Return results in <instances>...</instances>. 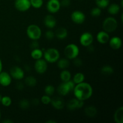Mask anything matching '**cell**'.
<instances>
[{
  "instance_id": "6da1fadb",
  "label": "cell",
  "mask_w": 123,
  "mask_h": 123,
  "mask_svg": "<svg viewBox=\"0 0 123 123\" xmlns=\"http://www.w3.org/2000/svg\"><path fill=\"white\" fill-rule=\"evenodd\" d=\"M73 91L75 98L82 101H85L91 98L93 93L92 86L85 82L76 84Z\"/></svg>"
},
{
  "instance_id": "7a4b0ae2",
  "label": "cell",
  "mask_w": 123,
  "mask_h": 123,
  "mask_svg": "<svg viewBox=\"0 0 123 123\" xmlns=\"http://www.w3.org/2000/svg\"><path fill=\"white\" fill-rule=\"evenodd\" d=\"M43 56L47 62L55 63L60 58V54L58 50L55 48H49L44 51Z\"/></svg>"
},
{
  "instance_id": "3957f363",
  "label": "cell",
  "mask_w": 123,
  "mask_h": 123,
  "mask_svg": "<svg viewBox=\"0 0 123 123\" xmlns=\"http://www.w3.org/2000/svg\"><path fill=\"white\" fill-rule=\"evenodd\" d=\"M26 34L31 40H38L42 36V30L38 25L31 24L26 28Z\"/></svg>"
},
{
  "instance_id": "277c9868",
  "label": "cell",
  "mask_w": 123,
  "mask_h": 123,
  "mask_svg": "<svg viewBox=\"0 0 123 123\" xmlns=\"http://www.w3.org/2000/svg\"><path fill=\"white\" fill-rule=\"evenodd\" d=\"M118 27V22L116 19L113 17H108L103 20L102 28L103 31L108 33H111L117 30Z\"/></svg>"
},
{
  "instance_id": "5b68a950",
  "label": "cell",
  "mask_w": 123,
  "mask_h": 123,
  "mask_svg": "<svg viewBox=\"0 0 123 123\" xmlns=\"http://www.w3.org/2000/svg\"><path fill=\"white\" fill-rule=\"evenodd\" d=\"M75 84L73 80H68L67 82H62L59 85L57 88V92L61 96H67L70 91H73Z\"/></svg>"
},
{
  "instance_id": "8992f818",
  "label": "cell",
  "mask_w": 123,
  "mask_h": 123,
  "mask_svg": "<svg viewBox=\"0 0 123 123\" xmlns=\"http://www.w3.org/2000/svg\"><path fill=\"white\" fill-rule=\"evenodd\" d=\"M64 52L66 58L68 60H73L79 55V48L76 44L71 43L66 46Z\"/></svg>"
},
{
  "instance_id": "52a82bcc",
  "label": "cell",
  "mask_w": 123,
  "mask_h": 123,
  "mask_svg": "<svg viewBox=\"0 0 123 123\" xmlns=\"http://www.w3.org/2000/svg\"><path fill=\"white\" fill-rule=\"evenodd\" d=\"M34 69L38 74H44L48 70V62L44 59L36 60L34 63Z\"/></svg>"
},
{
  "instance_id": "ba28073f",
  "label": "cell",
  "mask_w": 123,
  "mask_h": 123,
  "mask_svg": "<svg viewBox=\"0 0 123 123\" xmlns=\"http://www.w3.org/2000/svg\"><path fill=\"white\" fill-rule=\"evenodd\" d=\"M31 7L30 0H15L14 1V7L19 12H26Z\"/></svg>"
},
{
  "instance_id": "9c48e42d",
  "label": "cell",
  "mask_w": 123,
  "mask_h": 123,
  "mask_svg": "<svg viewBox=\"0 0 123 123\" xmlns=\"http://www.w3.org/2000/svg\"><path fill=\"white\" fill-rule=\"evenodd\" d=\"M94 37L92 34L89 32H85L81 34L79 38L80 44L84 47H87L92 44Z\"/></svg>"
},
{
  "instance_id": "30bf717a",
  "label": "cell",
  "mask_w": 123,
  "mask_h": 123,
  "mask_svg": "<svg viewBox=\"0 0 123 123\" xmlns=\"http://www.w3.org/2000/svg\"><path fill=\"white\" fill-rule=\"evenodd\" d=\"M10 74L12 78L16 80H21L24 78L25 73L22 68L19 66H13L10 70Z\"/></svg>"
},
{
  "instance_id": "8fae6325",
  "label": "cell",
  "mask_w": 123,
  "mask_h": 123,
  "mask_svg": "<svg viewBox=\"0 0 123 123\" xmlns=\"http://www.w3.org/2000/svg\"><path fill=\"white\" fill-rule=\"evenodd\" d=\"M84 105V101L80 100L76 98H72L67 103V108L69 111H74L80 109Z\"/></svg>"
},
{
  "instance_id": "7c38bea8",
  "label": "cell",
  "mask_w": 123,
  "mask_h": 123,
  "mask_svg": "<svg viewBox=\"0 0 123 123\" xmlns=\"http://www.w3.org/2000/svg\"><path fill=\"white\" fill-rule=\"evenodd\" d=\"M46 8L50 13H56L61 8V4L59 0H49L47 2Z\"/></svg>"
},
{
  "instance_id": "4fadbf2b",
  "label": "cell",
  "mask_w": 123,
  "mask_h": 123,
  "mask_svg": "<svg viewBox=\"0 0 123 123\" xmlns=\"http://www.w3.org/2000/svg\"><path fill=\"white\" fill-rule=\"evenodd\" d=\"M85 14L81 11H74L71 14V19L76 24H83L85 22Z\"/></svg>"
},
{
  "instance_id": "5bb4252c",
  "label": "cell",
  "mask_w": 123,
  "mask_h": 123,
  "mask_svg": "<svg viewBox=\"0 0 123 123\" xmlns=\"http://www.w3.org/2000/svg\"><path fill=\"white\" fill-rule=\"evenodd\" d=\"M12 78L10 73L6 72L0 73V84L3 86H8L12 83Z\"/></svg>"
},
{
  "instance_id": "9a60e30c",
  "label": "cell",
  "mask_w": 123,
  "mask_h": 123,
  "mask_svg": "<svg viewBox=\"0 0 123 123\" xmlns=\"http://www.w3.org/2000/svg\"><path fill=\"white\" fill-rule=\"evenodd\" d=\"M50 103L52 106L57 110H61L65 106L64 100L61 97H55L51 98Z\"/></svg>"
},
{
  "instance_id": "2e32d148",
  "label": "cell",
  "mask_w": 123,
  "mask_h": 123,
  "mask_svg": "<svg viewBox=\"0 0 123 123\" xmlns=\"http://www.w3.org/2000/svg\"><path fill=\"white\" fill-rule=\"evenodd\" d=\"M44 25L49 29H52L56 26V20L54 16L52 14L46 15L44 18Z\"/></svg>"
},
{
  "instance_id": "e0dca14e",
  "label": "cell",
  "mask_w": 123,
  "mask_h": 123,
  "mask_svg": "<svg viewBox=\"0 0 123 123\" xmlns=\"http://www.w3.org/2000/svg\"><path fill=\"white\" fill-rule=\"evenodd\" d=\"M109 46L111 48L114 50H118L120 49L122 46V40L121 38L117 36H114L110 38L109 40Z\"/></svg>"
},
{
  "instance_id": "ac0fdd59",
  "label": "cell",
  "mask_w": 123,
  "mask_h": 123,
  "mask_svg": "<svg viewBox=\"0 0 123 123\" xmlns=\"http://www.w3.org/2000/svg\"><path fill=\"white\" fill-rule=\"evenodd\" d=\"M96 39L97 42L100 44H106L109 42L110 39V36H109V33L106 31H101L97 33Z\"/></svg>"
},
{
  "instance_id": "d6986e66",
  "label": "cell",
  "mask_w": 123,
  "mask_h": 123,
  "mask_svg": "<svg viewBox=\"0 0 123 123\" xmlns=\"http://www.w3.org/2000/svg\"><path fill=\"white\" fill-rule=\"evenodd\" d=\"M55 35L57 38L60 40H64L68 36V31L67 29L64 27H59L56 29Z\"/></svg>"
},
{
  "instance_id": "ffe728a7",
  "label": "cell",
  "mask_w": 123,
  "mask_h": 123,
  "mask_svg": "<svg viewBox=\"0 0 123 123\" xmlns=\"http://www.w3.org/2000/svg\"><path fill=\"white\" fill-rule=\"evenodd\" d=\"M114 121L116 123H123V107L118 108L115 112L114 116Z\"/></svg>"
},
{
  "instance_id": "44dd1931",
  "label": "cell",
  "mask_w": 123,
  "mask_h": 123,
  "mask_svg": "<svg viewBox=\"0 0 123 123\" xmlns=\"http://www.w3.org/2000/svg\"><path fill=\"white\" fill-rule=\"evenodd\" d=\"M85 114L87 117L90 118H93L96 116L97 114V108L94 106H88L84 109Z\"/></svg>"
},
{
  "instance_id": "7402d4cb",
  "label": "cell",
  "mask_w": 123,
  "mask_h": 123,
  "mask_svg": "<svg viewBox=\"0 0 123 123\" xmlns=\"http://www.w3.org/2000/svg\"><path fill=\"white\" fill-rule=\"evenodd\" d=\"M120 8H121V7L120 5L113 3L111 4H109V6H108V12L109 14L112 15H115L120 12Z\"/></svg>"
},
{
  "instance_id": "603a6c76",
  "label": "cell",
  "mask_w": 123,
  "mask_h": 123,
  "mask_svg": "<svg viewBox=\"0 0 123 123\" xmlns=\"http://www.w3.org/2000/svg\"><path fill=\"white\" fill-rule=\"evenodd\" d=\"M57 66L60 69H66L70 66L69 60L67 58H60L57 61Z\"/></svg>"
},
{
  "instance_id": "cb8c5ba5",
  "label": "cell",
  "mask_w": 123,
  "mask_h": 123,
  "mask_svg": "<svg viewBox=\"0 0 123 123\" xmlns=\"http://www.w3.org/2000/svg\"><path fill=\"white\" fill-rule=\"evenodd\" d=\"M31 56L34 60H37L42 58L43 56V52L42 49L37 48V49H32L31 52Z\"/></svg>"
},
{
  "instance_id": "d4e9b609",
  "label": "cell",
  "mask_w": 123,
  "mask_h": 123,
  "mask_svg": "<svg viewBox=\"0 0 123 123\" xmlns=\"http://www.w3.org/2000/svg\"><path fill=\"white\" fill-rule=\"evenodd\" d=\"M72 74L68 70L66 69H64L60 73V79L62 82H67L71 80Z\"/></svg>"
},
{
  "instance_id": "484cf974",
  "label": "cell",
  "mask_w": 123,
  "mask_h": 123,
  "mask_svg": "<svg viewBox=\"0 0 123 123\" xmlns=\"http://www.w3.org/2000/svg\"><path fill=\"white\" fill-rule=\"evenodd\" d=\"M25 84L30 87H34L37 84V79L32 76H28L25 79Z\"/></svg>"
},
{
  "instance_id": "4316f807",
  "label": "cell",
  "mask_w": 123,
  "mask_h": 123,
  "mask_svg": "<svg viewBox=\"0 0 123 123\" xmlns=\"http://www.w3.org/2000/svg\"><path fill=\"white\" fill-rule=\"evenodd\" d=\"M114 70L112 67L109 65H105L103 66L102 68H101V73L102 74L105 76H109L111 75L114 73Z\"/></svg>"
},
{
  "instance_id": "83f0119b",
  "label": "cell",
  "mask_w": 123,
  "mask_h": 123,
  "mask_svg": "<svg viewBox=\"0 0 123 123\" xmlns=\"http://www.w3.org/2000/svg\"><path fill=\"white\" fill-rule=\"evenodd\" d=\"M84 80H85V75L80 72L76 73L73 78V82L74 84H80L82 82H84Z\"/></svg>"
},
{
  "instance_id": "f1b7e54d",
  "label": "cell",
  "mask_w": 123,
  "mask_h": 123,
  "mask_svg": "<svg viewBox=\"0 0 123 123\" xmlns=\"http://www.w3.org/2000/svg\"><path fill=\"white\" fill-rule=\"evenodd\" d=\"M109 0H96V5L100 8H105L109 4Z\"/></svg>"
},
{
  "instance_id": "f546056e",
  "label": "cell",
  "mask_w": 123,
  "mask_h": 123,
  "mask_svg": "<svg viewBox=\"0 0 123 123\" xmlns=\"http://www.w3.org/2000/svg\"><path fill=\"white\" fill-rule=\"evenodd\" d=\"M1 103H2V105L4 106L8 107L12 105V100L9 96H3V97H2V98H1Z\"/></svg>"
},
{
  "instance_id": "4dcf8cb0",
  "label": "cell",
  "mask_w": 123,
  "mask_h": 123,
  "mask_svg": "<svg viewBox=\"0 0 123 123\" xmlns=\"http://www.w3.org/2000/svg\"><path fill=\"white\" fill-rule=\"evenodd\" d=\"M44 93L45 94L48 95L49 96H52L55 91V87L52 85H48L44 88Z\"/></svg>"
},
{
  "instance_id": "1f68e13d",
  "label": "cell",
  "mask_w": 123,
  "mask_h": 123,
  "mask_svg": "<svg viewBox=\"0 0 123 123\" xmlns=\"http://www.w3.org/2000/svg\"><path fill=\"white\" fill-rule=\"evenodd\" d=\"M30 103L27 99H25V98H24V99H22L19 102V106L22 109H24V110H25V109H28L29 108H30Z\"/></svg>"
},
{
  "instance_id": "d6a6232c",
  "label": "cell",
  "mask_w": 123,
  "mask_h": 123,
  "mask_svg": "<svg viewBox=\"0 0 123 123\" xmlns=\"http://www.w3.org/2000/svg\"><path fill=\"white\" fill-rule=\"evenodd\" d=\"M31 6L35 8H40L43 4V0H30Z\"/></svg>"
},
{
  "instance_id": "836d02e7",
  "label": "cell",
  "mask_w": 123,
  "mask_h": 123,
  "mask_svg": "<svg viewBox=\"0 0 123 123\" xmlns=\"http://www.w3.org/2000/svg\"><path fill=\"white\" fill-rule=\"evenodd\" d=\"M101 13H102V10H101V8H100L99 7H94L91 9V16L94 17V18H97L100 16Z\"/></svg>"
},
{
  "instance_id": "e575fe53",
  "label": "cell",
  "mask_w": 123,
  "mask_h": 123,
  "mask_svg": "<svg viewBox=\"0 0 123 123\" xmlns=\"http://www.w3.org/2000/svg\"><path fill=\"white\" fill-rule=\"evenodd\" d=\"M41 102L43 105H49L50 103L51 102V98L50 96H48V95L44 94L41 98Z\"/></svg>"
},
{
  "instance_id": "d590c367",
  "label": "cell",
  "mask_w": 123,
  "mask_h": 123,
  "mask_svg": "<svg viewBox=\"0 0 123 123\" xmlns=\"http://www.w3.org/2000/svg\"><path fill=\"white\" fill-rule=\"evenodd\" d=\"M55 32L52 31V30H48L45 32V37L49 40H51L54 39L55 37Z\"/></svg>"
},
{
  "instance_id": "8d00e7d4",
  "label": "cell",
  "mask_w": 123,
  "mask_h": 123,
  "mask_svg": "<svg viewBox=\"0 0 123 123\" xmlns=\"http://www.w3.org/2000/svg\"><path fill=\"white\" fill-rule=\"evenodd\" d=\"M72 60H73V64H74L75 66H76V67H81V66H82L83 64L82 60L80 58H79L76 57Z\"/></svg>"
},
{
  "instance_id": "74e56055",
  "label": "cell",
  "mask_w": 123,
  "mask_h": 123,
  "mask_svg": "<svg viewBox=\"0 0 123 123\" xmlns=\"http://www.w3.org/2000/svg\"><path fill=\"white\" fill-rule=\"evenodd\" d=\"M39 43L37 42V40H32V42L30 44V48L32 49H37V48H39Z\"/></svg>"
},
{
  "instance_id": "f35d334b",
  "label": "cell",
  "mask_w": 123,
  "mask_h": 123,
  "mask_svg": "<svg viewBox=\"0 0 123 123\" xmlns=\"http://www.w3.org/2000/svg\"><path fill=\"white\" fill-rule=\"evenodd\" d=\"M60 4H61V6L67 7L70 5L71 1L70 0H61Z\"/></svg>"
},
{
  "instance_id": "ab89813d",
  "label": "cell",
  "mask_w": 123,
  "mask_h": 123,
  "mask_svg": "<svg viewBox=\"0 0 123 123\" xmlns=\"http://www.w3.org/2000/svg\"><path fill=\"white\" fill-rule=\"evenodd\" d=\"M16 88L18 90L21 91V90H24V84H23L22 82H19L17 83L16 85Z\"/></svg>"
},
{
  "instance_id": "60d3db41",
  "label": "cell",
  "mask_w": 123,
  "mask_h": 123,
  "mask_svg": "<svg viewBox=\"0 0 123 123\" xmlns=\"http://www.w3.org/2000/svg\"><path fill=\"white\" fill-rule=\"evenodd\" d=\"M39 103H40V101H39V100H38V98H33V99L32 100V103L33 105L37 106L39 104Z\"/></svg>"
},
{
  "instance_id": "b9f144b4",
  "label": "cell",
  "mask_w": 123,
  "mask_h": 123,
  "mask_svg": "<svg viewBox=\"0 0 123 123\" xmlns=\"http://www.w3.org/2000/svg\"><path fill=\"white\" fill-rule=\"evenodd\" d=\"M86 48H87L89 52H93L94 50V48L93 46H92V44L88 46H87Z\"/></svg>"
},
{
  "instance_id": "7bdbcfd3",
  "label": "cell",
  "mask_w": 123,
  "mask_h": 123,
  "mask_svg": "<svg viewBox=\"0 0 123 123\" xmlns=\"http://www.w3.org/2000/svg\"><path fill=\"white\" fill-rule=\"evenodd\" d=\"M25 70L29 72V71L30 70V69H31V67H30V66H29V65H25Z\"/></svg>"
},
{
  "instance_id": "ee69618b",
  "label": "cell",
  "mask_w": 123,
  "mask_h": 123,
  "mask_svg": "<svg viewBox=\"0 0 123 123\" xmlns=\"http://www.w3.org/2000/svg\"><path fill=\"white\" fill-rule=\"evenodd\" d=\"M2 123H13V121H12V120H4L3 121H2Z\"/></svg>"
},
{
  "instance_id": "f6af8a7d",
  "label": "cell",
  "mask_w": 123,
  "mask_h": 123,
  "mask_svg": "<svg viewBox=\"0 0 123 123\" xmlns=\"http://www.w3.org/2000/svg\"><path fill=\"white\" fill-rule=\"evenodd\" d=\"M2 62L1 60L0 59V73L2 72Z\"/></svg>"
},
{
  "instance_id": "bcb514c9",
  "label": "cell",
  "mask_w": 123,
  "mask_h": 123,
  "mask_svg": "<svg viewBox=\"0 0 123 123\" xmlns=\"http://www.w3.org/2000/svg\"><path fill=\"white\" fill-rule=\"evenodd\" d=\"M46 123H56V122L55 121H53V120H48V121H46Z\"/></svg>"
},
{
  "instance_id": "7dc6e473",
  "label": "cell",
  "mask_w": 123,
  "mask_h": 123,
  "mask_svg": "<svg viewBox=\"0 0 123 123\" xmlns=\"http://www.w3.org/2000/svg\"><path fill=\"white\" fill-rule=\"evenodd\" d=\"M2 96H1V94H0V102H1V98H2Z\"/></svg>"
},
{
  "instance_id": "c3c4849f",
  "label": "cell",
  "mask_w": 123,
  "mask_h": 123,
  "mask_svg": "<svg viewBox=\"0 0 123 123\" xmlns=\"http://www.w3.org/2000/svg\"><path fill=\"white\" fill-rule=\"evenodd\" d=\"M0 118H1V112H0Z\"/></svg>"
}]
</instances>
